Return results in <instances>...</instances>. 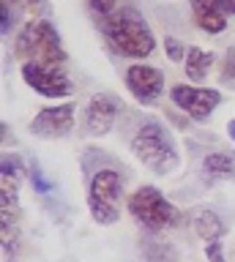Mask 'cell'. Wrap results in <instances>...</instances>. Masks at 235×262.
I'll use <instances>...</instances> for the list:
<instances>
[{
    "label": "cell",
    "instance_id": "6da1fadb",
    "mask_svg": "<svg viewBox=\"0 0 235 262\" xmlns=\"http://www.w3.org/2000/svg\"><path fill=\"white\" fill-rule=\"evenodd\" d=\"M101 30L112 49L123 57H132V60H142L156 49V36L148 28L145 16L137 14L134 8H120V11L104 16Z\"/></svg>",
    "mask_w": 235,
    "mask_h": 262
},
{
    "label": "cell",
    "instance_id": "7a4b0ae2",
    "mask_svg": "<svg viewBox=\"0 0 235 262\" xmlns=\"http://www.w3.org/2000/svg\"><path fill=\"white\" fill-rule=\"evenodd\" d=\"M132 153L156 175H169L181 164V156H178L173 137L156 120H148L137 128V134L132 137Z\"/></svg>",
    "mask_w": 235,
    "mask_h": 262
},
{
    "label": "cell",
    "instance_id": "3957f363",
    "mask_svg": "<svg viewBox=\"0 0 235 262\" xmlns=\"http://www.w3.org/2000/svg\"><path fill=\"white\" fill-rule=\"evenodd\" d=\"M19 60L25 63H41V66H63L66 63V49L55 30V25L47 19H33L19 30L17 47H14Z\"/></svg>",
    "mask_w": 235,
    "mask_h": 262
},
{
    "label": "cell",
    "instance_id": "277c9868",
    "mask_svg": "<svg viewBox=\"0 0 235 262\" xmlns=\"http://www.w3.org/2000/svg\"><path fill=\"white\" fill-rule=\"evenodd\" d=\"M132 219L148 232H167L181 224V210L159 191L156 186H140L126 202Z\"/></svg>",
    "mask_w": 235,
    "mask_h": 262
},
{
    "label": "cell",
    "instance_id": "5b68a950",
    "mask_svg": "<svg viewBox=\"0 0 235 262\" xmlns=\"http://www.w3.org/2000/svg\"><path fill=\"white\" fill-rule=\"evenodd\" d=\"M120 196H123V180L115 169H99L88 183V208L96 224L110 227L120 219Z\"/></svg>",
    "mask_w": 235,
    "mask_h": 262
},
{
    "label": "cell",
    "instance_id": "8992f818",
    "mask_svg": "<svg viewBox=\"0 0 235 262\" xmlns=\"http://www.w3.org/2000/svg\"><path fill=\"white\" fill-rule=\"evenodd\" d=\"M169 98L178 110H183L191 120L205 123L213 110L222 104V93L213 88H191V85H173L169 88Z\"/></svg>",
    "mask_w": 235,
    "mask_h": 262
},
{
    "label": "cell",
    "instance_id": "52a82bcc",
    "mask_svg": "<svg viewBox=\"0 0 235 262\" xmlns=\"http://www.w3.org/2000/svg\"><path fill=\"white\" fill-rule=\"evenodd\" d=\"M22 79L28 88H33L38 96L47 98H66L71 96V79L63 74L60 66H41V63H25L22 66Z\"/></svg>",
    "mask_w": 235,
    "mask_h": 262
},
{
    "label": "cell",
    "instance_id": "ba28073f",
    "mask_svg": "<svg viewBox=\"0 0 235 262\" xmlns=\"http://www.w3.org/2000/svg\"><path fill=\"white\" fill-rule=\"evenodd\" d=\"M126 88L140 104H153L164 93V74L153 66H129L126 71Z\"/></svg>",
    "mask_w": 235,
    "mask_h": 262
},
{
    "label": "cell",
    "instance_id": "9c48e42d",
    "mask_svg": "<svg viewBox=\"0 0 235 262\" xmlns=\"http://www.w3.org/2000/svg\"><path fill=\"white\" fill-rule=\"evenodd\" d=\"M74 128V104H58V106H44L41 112L30 120V131L44 139H58L66 137Z\"/></svg>",
    "mask_w": 235,
    "mask_h": 262
},
{
    "label": "cell",
    "instance_id": "30bf717a",
    "mask_svg": "<svg viewBox=\"0 0 235 262\" xmlns=\"http://www.w3.org/2000/svg\"><path fill=\"white\" fill-rule=\"evenodd\" d=\"M118 118V101L112 98L110 93H99L91 98V104H88L85 110V128L88 134L93 137H101L107 134V131L112 128V123H115Z\"/></svg>",
    "mask_w": 235,
    "mask_h": 262
},
{
    "label": "cell",
    "instance_id": "8fae6325",
    "mask_svg": "<svg viewBox=\"0 0 235 262\" xmlns=\"http://www.w3.org/2000/svg\"><path fill=\"white\" fill-rule=\"evenodd\" d=\"M191 14L197 28L205 33H222L227 28V14L216 0H191Z\"/></svg>",
    "mask_w": 235,
    "mask_h": 262
},
{
    "label": "cell",
    "instance_id": "7c38bea8",
    "mask_svg": "<svg viewBox=\"0 0 235 262\" xmlns=\"http://www.w3.org/2000/svg\"><path fill=\"white\" fill-rule=\"evenodd\" d=\"M191 224H194V232H197L205 243H210V241H216V237L224 235V221L219 219L213 210H205V208L194 210Z\"/></svg>",
    "mask_w": 235,
    "mask_h": 262
},
{
    "label": "cell",
    "instance_id": "4fadbf2b",
    "mask_svg": "<svg viewBox=\"0 0 235 262\" xmlns=\"http://www.w3.org/2000/svg\"><path fill=\"white\" fill-rule=\"evenodd\" d=\"M210 66H213V55L205 52V49L200 47H189V52H186V60H183V71L186 77L191 82H202L208 77Z\"/></svg>",
    "mask_w": 235,
    "mask_h": 262
},
{
    "label": "cell",
    "instance_id": "5bb4252c",
    "mask_svg": "<svg viewBox=\"0 0 235 262\" xmlns=\"http://www.w3.org/2000/svg\"><path fill=\"white\" fill-rule=\"evenodd\" d=\"M202 169L210 178H230V175H235V161L227 153H208L202 159Z\"/></svg>",
    "mask_w": 235,
    "mask_h": 262
},
{
    "label": "cell",
    "instance_id": "9a60e30c",
    "mask_svg": "<svg viewBox=\"0 0 235 262\" xmlns=\"http://www.w3.org/2000/svg\"><path fill=\"white\" fill-rule=\"evenodd\" d=\"M164 49H167V57H169V60H175V63L186 60V52H189V49H186L178 38H173V36L164 38Z\"/></svg>",
    "mask_w": 235,
    "mask_h": 262
},
{
    "label": "cell",
    "instance_id": "2e32d148",
    "mask_svg": "<svg viewBox=\"0 0 235 262\" xmlns=\"http://www.w3.org/2000/svg\"><path fill=\"white\" fill-rule=\"evenodd\" d=\"M205 257H208V262H227L224 259V241H210V243H205Z\"/></svg>",
    "mask_w": 235,
    "mask_h": 262
},
{
    "label": "cell",
    "instance_id": "e0dca14e",
    "mask_svg": "<svg viewBox=\"0 0 235 262\" xmlns=\"http://www.w3.org/2000/svg\"><path fill=\"white\" fill-rule=\"evenodd\" d=\"M91 3V8L96 14H101V16H110L112 11H115V3L118 0H88Z\"/></svg>",
    "mask_w": 235,
    "mask_h": 262
},
{
    "label": "cell",
    "instance_id": "ac0fdd59",
    "mask_svg": "<svg viewBox=\"0 0 235 262\" xmlns=\"http://www.w3.org/2000/svg\"><path fill=\"white\" fill-rule=\"evenodd\" d=\"M30 180H33V188H36L38 194H47V191H52V183H50V180H44V178H41V172H36V169H33V175H30Z\"/></svg>",
    "mask_w": 235,
    "mask_h": 262
},
{
    "label": "cell",
    "instance_id": "d6986e66",
    "mask_svg": "<svg viewBox=\"0 0 235 262\" xmlns=\"http://www.w3.org/2000/svg\"><path fill=\"white\" fill-rule=\"evenodd\" d=\"M0 14H3V22H0V33H9L11 28V14H9V0H3V6H0Z\"/></svg>",
    "mask_w": 235,
    "mask_h": 262
},
{
    "label": "cell",
    "instance_id": "ffe728a7",
    "mask_svg": "<svg viewBox=\"0 0 235 262\" xmlns=\"http://www.w3.org/2000/svg\"><path fill=\"white\" fill-rule=\"evenodd\" d=\"M216 3L224 8V14H227V16H230V14H235V0H216Z\"/></svg>",
    "mask_w": 235,
    "mask_h": 262
},
{
    "label": "cell",
    "instance_id": "44dd1931",
    "mask_svg": "<svg viewBox=\"0 0 235 262\" xmlns=\"http://www.w3.org/2000/svg\"><path fill=\"white\" fill-rule=\"evenodd\" d=\"M11 3H19V6H28V8H36V6H41V0H11Z\"/></svg>",
    "mask_w": 235,
    "mask_h": 262
},
{
    "label": "cell",
    "instance_id": "7402d4cb",
    "mask_svg": "<svg viewBox=\"0 0 235 262\" xmlns=\"http://www.w3.org/2000/svg\"><path fill=\"white\" fill-rule=\"evenodd\" d=\"M227 134H230V139L235 142V120H230V123H227Z\"/></svg>",
    "mask_w": 235,
    "mask_h": 262
}]
</instances>
